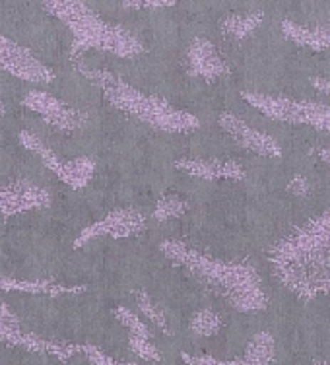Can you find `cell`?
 Wrapping results in <instances>:
<instances>
[{
  "label": "cell",
  "instance_id": "ba28073f",
  "mask_svg": "<svg viewBox=\"0 0 330 365\" xmlns=\"http://www.w3.org/2000/svg\"><path fill=\"white\" fill-rule=\"evenodd\" d=\"M82 356H86V359L92 365H138L134 361H119V359L111 358L93 344H82Z\"/></svg>",
  "mask_w": 330,
  "mask_h": 365
},
{
  "label": "cell",
  "instance_id": "3957f363",
  "mask_svg": "<svg viewBox=\"0 0 330 365\" xmlns=\"http://www.w3.org/2000/svg\"><path fill=\"white\" fill-rule=\"evenodd\" d=\"M18 140L26 150H29L31 154H36L45 168L53 171L58 179L63 182H66L71 189L80 190L84 189L88 182L93 179V173H96V162L88 155H80V158H74V160H63V155H58L49 148L45 142L37 136V134L29 133V130H21L18 134Z\"/></svg>",
  "mask_w": 330,
  "mask_h": 365
},
{
  "label": "cell",
  "instance_id": "9c48e42d",
  "mask_svg": "<svg viewBox=\"0 0 330 365\" xmlns=\"http://www.w3.org/2000/svg\"><path fill=\"white\" fill-rule=\"evenodd\" d=\"M6 113V106H4V101H2V98H0V117Z\"/></svg>",
  "mask_w": 330,
  "mask_h": 365
},
{
  "label": "cell",
  "instance_id": "7a4b0ae2",
  "mask_svg": "<svg viewBox=\"0 0 330 365\" xmlns=\"http://www.w3.org/2000/svg\"><path fill=\"white\" fill-rule=\"evenodd\" d=\"M0 340L6 342L8 346L33 351V354L53 356L61 361H68V359L76 358L78 354H82V344L49 340V338L39 336L31 330H26L21 327L18 315L4 303H0Z\"/></svg>",
  "mask_w": 330,
  "mask_h": 365
},
{
  "label": "cell",
  "instance_id": "52a82bcc",
  "mask_svg": "<svg viewBox=\"0 0 330 365\" xmlns=\"http://www.w3.org/2000/svg\"><path fill=\"white\" fill-rule=\"evenodd\" d=\"M86 286H64L55 280H20V278H8L0 276V292H18V294L31 295H63V294H80L86 292Z\"/></svg>",
  "mask_w": 330,
  "mask_h": 365
},
{
  "label": "cell",
  "instance_id": "5b68a950",
  "mask_svg": "<svg viewBox=\"0 0 330 365\" xmlns=\"http://www.w3.org/2000/svg\"><path fill=\"white\" fill-rule=\"evenodd\" d=\"M0 68L10 76L29 82V84L47 86L55 80V72L39 61L33 53L14 39L0 34Z\"/></svg>",
  "mask_w": 330,
  "mask_h": 365
},
{
  "label": "cell",
  "instance_id": "277c9868",
  "mask_svg": "<svg viewBox=\"0 0 330 365\" xmlns=\"http://www.w3.org/2000/svg\"><path fill=\"white\" fill-rule=\"evenodd\" d=\"M21 106L28 111L39 115L51 128H55L58 133H76V130H82L88 123V113L47 91H28L21 98Z\"/></svg>",
  "mask_w": 330,
  "mask_h": 365
},
{
  "label": "cell",
  "instance_id": "6da1fadb",
  "mask_svg": "<svg viewBox=\"0 0 330 365\" xmlns=\"http://www.w3.org/2000/svg\"><path fill=\"white\" fill-rule=\"evenodd\" d=\"M41 8L55 16L68 28L72 36L71 56L84 51H98L109 55L130 58L136 55L138 45L127 29L115 21L103 20L101 16L84 2H43Z\"/></svg>",
  "mask_w": 330,
  "mask_h": 365
},
{
  "label": "cell",
  "instance_id": "8992f818",
  "mask_svg": "<svg viewBox=\"0 0 330 365\" xmlns=\"http://www.w3.org/2000/svg\"><path fill=\"white\" fill-rule=\"evenodd\" d=\"M53 204V195L49 190L28 181L16 179L10 182H0V216L10 218L24 212L47 210Z\"/></svg>",
  "mask_w": 330,
  "mask_h": 365
}]
</instances>
